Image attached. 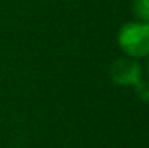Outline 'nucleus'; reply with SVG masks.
<instances>
[{"instance_id":"20e7f679","label":"nucleus","mask_w":149,"mask_h":148,"mask_svg":"<svg viewBox=\"0 0 149 148\" xmlns=\"http://www.w3.org/2000/svg\"><path fill=\"white\" fill-rule=\"evenodd\" d=\"M135 87H136L138 95L141 96V99L145 100V102H149V81L139 80V83H138Z\"/></svg>"},{"instance_id":"7ed1b4c3","label":"nucleus","mask_w":149,"mask_h":148,"mask_svg":"<svg viewBox=\"0 0 149 148\" xmlns=\"http://www.w3.org/2000/svg\"><path fill=\"white\" fill-rule=\"evenodd\" d=\"M133 10L136 16L142 19L143 23L149 25V0H135Z\"/></svg>"},{"instance_id":"f257e3e1","label":"nucleus","mask_w":149,"mask_h":148,"mask_svg":"<svg viewBox=\"0 0 149 148\" xmlns=\"http://www.w3.org/2000/svg\"><path fill=\"white\" fill-rule=\"evenodd\" d=\"M119 45L130 58H142L149 54V25L143 22L126 23L119 32Z\"/></svg>"},{"instance_id":"f03ea898","label":"nucleus","mask_w":149,"mask_h":148,"mask_svg":"<svg viewBox=\"0 0 149 148\" xmlns=\"http://www.w3.org/2000/svg\"><path fill=\"white\" fill-rule=\"evenodd\" d=\"M110 74H111L113 81L117 83V84L136 86L141 80V67L130 57L119 58L111 64Z\"/></svg>"}]
</instances>
